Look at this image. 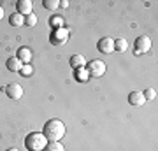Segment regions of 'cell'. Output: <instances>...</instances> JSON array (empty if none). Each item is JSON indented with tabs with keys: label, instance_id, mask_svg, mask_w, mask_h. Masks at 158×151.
<instances>
[{
	"label": "cell",
	"instance_id": "cell-12",
	"mask_svg": "<svg viewBox=\"0 0 158 151\" xmlns=\"http://www.w3.org/2000/svg\"><path fill=\"white\" fill-rule=\"evenodd\" d=\"M16 56L19 58L21 63H30V60H32V49L30 48H19Z\"/></svg>",
	"mask_w": 158,
	"mask_h": 151
},
{
	"label": "cell",
	"instance_id": "cell-18",
	"mask_svg": "<svg viewBox=\"0 0 158 151\" xmlns=\"http://www.w3.org/2000/svg\"><path fill=\"white\" fill-rule=\"evenodd\" d=\"M42 4H44V7L48 11H56L58 7H60V2L58 0H44Z\"/></svg>",
	"mask_w": 158,
	"mask_h": 151
},
{
	"label": "cell",
	"instance_id": "cell-4",
	"mask_svg": "<svg viewBox=\"0 0 158 151\" xmlns=\"http://www.w3.org/2000/svg\"><path fill=\"white\" fill-rule=\"evenodd\" d=\"M134 48H135V55H144V53H148L149 48H151V39H149L148 35H141V37L135 39Z\"/></svg>",
	"mask_w": 158,
	"mask_h": 151
},
{
	"label": "cell",
	"instance_id": "cell-13",
	"mask_svg": "<svg viewBox=\"0 0 158 151\" xmlns=\"http://www.w3.org/2000/svg\"><path fill=\"white\" fill-rule=\"evenodd\" d=\"M9 23L12 27H23L25 25V16H21L19 12H12L11 18H9Z\"/></svg>",
	"mask_w": 158,
	"mask_h": 151
},
{
	"label": "cell",
	"instance_id": "cell-8",
	"mask_svg": "<svg viewBox=\"0 0 158 151\" xmlns=\"http://www.w3.org/2000/svg\"><path fill=\"white\" fill-rule=\"evenodd\" d=\"M16 12H19L21 16L32 14V2H30V0H18L16 2Z\"/></svg>",
	"mask_w": 158,
	"mask_h": 151
},
{
	"label": "cell",
	"instance_id": "cell-21",
	"mask_svg": "<svg viewBox=\"0 0 158 151\" xmlns=\"http://www.w3.org/2000/svg\"><path fill=\"white\" fill-rule=\"evenodd\" d=\"M142 95H144V99H146V100H153V99L156 97V91H155L153 88H148V90H144V91H142Z\"/></svg>",
	"mask_w": 158,
	"mask_h": 151
},
{
	"label": "cell",
	"instance_id": "cell-23",
	"mask_svg": "<svg viewBox=\"0 0 158 151\" xmlns=\"http://www.w3.org/2000/svg\"><path fill=\"white\" fill-rule=\"evenodd\" d=\"M2 18H4V9L0 7V19H2Z\"/></svg>",
	"mask_w": 158,
	"mask_h": 151
},
{
	"label": "cell",
	"instance_id": "cell-22",
	"mask_svg": "<svg viewBox=\"0 0 158 151\" xmlns=\"http://www.w3.org/2000/svg\"><path fill=\"white\" fill-rule=\"evenodd\" d=\"M60 6H62V7H67L69 2H67V0H62V2H60Z\"/></svg>",
	"mask_w": 158,
	"mask_h": 151
},
{
	"label": "cell",
	"instance_id": "cell-10",
	"mask_svg": "<svg viewBox=\"0 0 158 151\" xmlns=\"http://www.w3.org/2000/svg\"><path fill=\"white\" fill-rule=\"evenodd\" d=\"M6 67L11 70V72H19L23 67V63L19 62V58L18 56H11V58H7V62H6Z\"/></svg>",
	"mask_w": 158,
	"mask_h": 151
},
{
	"label": "cell",
	"instance_id": "cell-11",
	"mask_svg": "<svg viewBox=\"0 0 158 151\" xmlns=\"http://www.w3.org/2000/svg\"><path fill=\"white\" fill-rule=\"evenodd\" d=\"M70 67L74 70H77V69H85L86 67V60L83 55H74L70 56Z\"/></svg>",
	"mask_w": 158,
	"mask_h": 151
},
{
	"label": "cell",
	"instance_id": "cell-15",
	"mask_svg": "<svg viewBox=\"0 0 158 151\" xmlns=\"http://www.w3.org/2000/svg\"><path fill=\"white\" fill-rule=\"evenodd\" d=\"M44 151H65V148L60 144V141H53V142H48L46 144Z\"/></svg>",
	"mask_w": 158,
	"mask_h": 151
},
{
	"label": "cell",
	"instance_id": "cell-20",
	"mask_svg": "<svg viewBox=\"0 0 158 151\" xmlns=\"http://www.w3.org/2000/svg\"><path fill=\"white\" fill-rule=\"evenodd\" d=\"M25 25H27V27H35V25H37V16H35L34 12L28 14V16H25Z\"/></svg>",
	"mask_w": 158,
	"mask_h": 151
},
{
	"label": "cell",
	"instance_id": "cell-2",
	"mask_svg": "<svg viewBox=\"0 0 158 151\" xmlns=\"http://www.w3.org/2000/svg\"><path fill=\"white\" fill-rule=\"evenodd\" d=\"M46 144H48V139L42 132H30L25 137V148L28 151H44Z\"/></svg>",
	"mask_w": 158,
	"mask_h": 151
},
{
	"label": "cell",
	"instance_id": "cell-24",
	"mask_svg": "<svg viewBox=\"0 0 158 151\" xmlns=\"http://www.w3.org/2000/svg\"><path fill=\"white\" fill-rule=\"evenodd\" d=\"M7 151H19V149H16V148H9Z\"/></svg>",
	"mask_w": 158,
	"mask_h": 151
},
{
	"label": "cell",
	"instance_id": "cell-19",
	"mask_svg": "<svg viewBox=\"0 0 158 151\" xmlns=\"http://www.w3.org/2000/svg\"><path fill=\"white\" fill-rule=\"evenodd\" d=\"M21 76H25V78H28V76H32L34 74V67L30 65V63H23V67H21Z\"/></svg>",
	"mask_w": 158,
	"mask_h": 151
},
{
	"label": "cell",
	"instance_id": "cell-16",
	"mask_svg": "<svg viewBox=\"0 0 158 151\" xmlns=\"http://www.w3.org/2000/svg\"><path fill=\"white\" fill-rule=\"evenodd\" d=\"M76 78H77L81 83H86V81L90 79V74H88L86 67H85V69H77V70H76Z\"/></svg>",
	"mask_w": 158,
	"mask_h": 151
},
{
	"label": "cell",
	"instance_id": "cell-6",
	"mask_svg": "<svg viewBox=\"0 0 158 151\" xmlns=\"http://www.w3.org/2000/svg\"><path fill=\"white\" fill-rule=\"evenodd\" d=\"M69 39V30L67 28H56L53 34H51V44L55 46H60V44H65Z\"/></svg>",
	"mask_w": 158,
	"mask_h": 151
},
{
	"label": "cell",
	"instance_id": "cell-7",
	"mask_svg": "<svg viewBox=\"0 0 158 151\" xmlns=\"http://www.w3.org/2000/svg\"><path fill=\"white\" fill-rule=\"evenodd\" d=\"M97 48H98V51L104 53V55H111L114 51V40L111 39V37H104V39L98 40Z\"/></svg>",
	"mask_w": 158,
	"mask_h": 151
},
{
	"label": "cell",
	"instance_id": "cell-17",
	"mask_svg": "<svg viewBox=\"0 0 158 151\" xmlns=\"http://www.w3.org/2000/svg\"><path fill=\"white\" fill-rule=\"evenodd\" d=\"M49 25L55 28V30H56V28H63V18L62 16H51L49 18Z\"/></svg>",
	"mask_w": 158,
	"mask_h": 151
},
{
	"label": "cell",
	"instance_id": "cell-5",
	"mask_svg": "<svg viewBox=\"0 0 158 151\" xmlns=\"http://www.w3.org/2000/svg\"><path fill=\"white\" fill-rule=\"evenodd\" d=\"M4 93H6L11 100H19V99L23 97V88H21L19 83H11V84H7L6 88H4Z\"/></svg>",
	"mask_w": 158,
	"mask_h": 151
},
{
	"label": "cell",
	"instance_id": "cell-1",
	"mask_svg": "<svg viewBox=\"0 0 158 151\" xmlns=\"http://www.w3.org/2000/svg\"><path fill=\"white\" fill-rule=\"evenodd\" d=\"M42 134L48 139V142H53V141H60L65 135V125H63L62 120H49L46 121L44 128H42Z\"/></svg>",
	"mask_w": 158,
	"mask_h": 151
},
{
	"label": "cell",
	"instance_id": "cell-3",
	"mask_svg": "<svg viewBox=\"0 0 158 151\" xmlns=\"http://www.w3.org/2000/svg\"><path fill=\"white\" fill-rule=\"evenodd\" d=\"M86 70H88V74H90L91 78H102L106 74V63L102 62V60H91L88 63Z\"/></svg>",
	"mask_w": 158,
	"mask_h": 151
},
{
	"label": "cell",
	"instance_id": "cell-14",
	"mask_svg": "<svg viewBox=\"0 0 158 151\" xmlns=\"http://www.w3.org/2000/svg\"><path fill=\"white\" fill-rule=\"evenodd\" d=\"M127 49H128V42H127V39H114V51L125 53Z\"/></svg>",
	"mask_w": 158,
	"mask_h": 151
},
{
	"label": "cell",
	"instance_id": "cell-9",
	"mask_svg": "<svg viewBox=\"0 0 158 151\" xmlns=\"http://www.w3.org/2000/svg\"><path fill=\"white\" fill-rule=\"evenodd\" d=\"M144 102H146V99H144V95H142V91H132V93L128 95V104L130 106L141 107Z\"/></svg>",
	"mask_w": 158,
	"mask_h": 151
}]
</instances>
